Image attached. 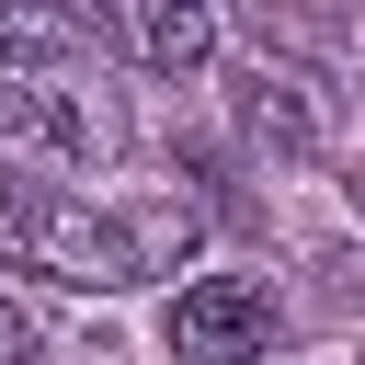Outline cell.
<instances>
[{"label":"cell","mask_w":365,"mask_h":365,"mask_svg":"<svg viewBox=\"0 0 365 365\" xmlns=\"http://www.w3.org/2000/svg\"><path fill=\"white\" fill-rule=\"evenodd\" d=\"M11 251H23L34 274L80 285V297H125V285H148L137 228H125V217H103V205H57V194H34V205L11 217Z\"/></svg>","instance_id":"obj_1"},{"label":"cell","mask_w":365,"mask_h":365,"mask_svg":"<svg viewBox=\"0 0 365 365\" xmlns=\"http://www.w3.org/2000/svg\"><path fill=\"white\" fill-rule=\"evenodd\" d=\"M274 319H285V297L262 274H194L160 308V342H171V365H262L274 354Z\"/></svg>","instance_id":"obj_2"},{"label":"cell","mask_w":365,"mask_h":365,"mask_svg":"<svg viewBox=\"0 0 365 365\" xmlns=\"http://www.w3.org/2000/svg\"><path fill=\"white\" fill-rule=\"evenodd\" d=\"M228 114H240V137L274 148V160H308V148H319V103H308V80L274 68V57H251V68L228 80Z\"/></svg>","instance_id":"obj_3"},{"label":"cell","mask_w":365,"mask_h":365,"mask_svg":"<svg viewBox=\"0 0 365 365\" xmlns=\"http://www.w3.org/2000/svg\"><path fill=\"white\" fill-rule=\"evenodd\" d=\"M125 34L160 80H194L217 57V0H125Z\"/></svg>","instance_id":"obj_4"},{"label":"cell","mask_w":365,"mask_h":365,"mask_svg":"<svg viewBox=\"0 0 365 365\" xmlns=\"http://www.w3.org/2000/svg\"><path fill=\"white\" fill-rule=\"evenodd\" d=\"M57 57H68V23L34 0H0V68H57Z\"/></svg>","instance_id":"obj_5"},{"label":"cell","mask_w":365,"mask_h":365,"mask_svg":"<svg viewBox=\"0 0 365 365\" xmlns=\"http://www.w3.org/2000/svg\"><path fill=\"white\" fill-rule=\"evenodd\" d=\"M125 228H137V251H148V274H160L171 251H194V240H205V205H148V217H125Z\"/></svg>","instance_id":"obj_6"},{"label":"cell","mask_w":365,"mask_h":365,"mask_svg":"<svg viewBox=\"0 0 365 365\" xmlns=\"http://www.w3.org/2000/svg\"><path fill=\"white\" fill-rule=\"evenodd\" d=\"M34 342H46V319H34V308L0 285V365H34Z\"/></svg>","instance_id":"obj_7"},{"label":"cell","mask_w":365,"mask_h":365,"mask_svg":"<svg viewBox=\"0 0 365 365\" xmlns=\"http://www.w3.org/2000/svg\"><path fill=\"white\" fill-rule=\"evenodd\" d=\"M354 217H365V182H354Z\"/></svg>","instance_id":"obj_8"}]
</instances>
